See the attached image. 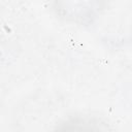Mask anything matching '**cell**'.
Masks as SVG:
<instances>
[{
  "label": "cell",
  "instance_id": "1",
  "mask_svg": "<svg viewBox=\"0 0 132 132\" xmlns=\"http://www.w3.org/2000/svg\"><path fill=\"white\" fill-rule=\"evenodd\" d=\"M77 123L76 125H73V123H70L66 127L62 129L61 132H105L103 131L97 124L92 123Z\"/></svg>",
  "mask_w": 132,
  "mask_h": 132
}]
</instances>
